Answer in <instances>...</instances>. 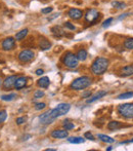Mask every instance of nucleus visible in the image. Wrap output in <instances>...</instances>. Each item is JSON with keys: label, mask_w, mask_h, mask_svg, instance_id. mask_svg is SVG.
<instances>
[{"label": "nucleus", "mask_w": 133, "mask_h": 151, "mask_svg": "<svg viewBox=\"0 0 133 151\" xmlns=\"http://www.w3.org/2000/svg\"><path fill=\"white\" fill-rule=\"evenodd\" d=\"M55 109L58 110L60 116H63V115H66L68 112L70 111V109H71V105H70L69 103H60L56 106Z\"/></svg>", "instance_id": "9b49d317"}, {"label": "nucleus", "mask_w": 133, "mask_h": 151, "mask_svg": "<svg viewBox=\"0 0 133 151\" xmlns=\"http://www.w3.org/2000/svg\"><path fill=\"white\" fill-rule=\"evenodd\" d=\"M110 65V61L107 58H103V57H98L95 60L93 61L91 65V72L94 75H102L105 71L107 70Z\"/></svg>", "instance_id": "f257e3e1"}, {"label": "nucleus", "mask_w": 133, "mask_h": 151, "mask_svg": "<svg viewBox=\"0 0 133 151\" xmlns=\"http://www.w3.org/2000/svg\"><path fill=\"white\" fill-rule=\"evenodd\" d=\"M49 84H50V79L47 76H43V77L39 78V79L37 80V86H39V88H47L48 86H49Z\"/></svg>", "instance_id": "f3484780"}, {"label": "nucleus", "mask_w": 133, "mask_h": 151, "mask_svg": "<svg viewBox=\"0 0 133 151\" xmlns=\"http://www.w3.org/2000/svg\"><path fill=\"white\" fill-rule=\"evenodd\" d=\"M62 62L67 68H70V69H75L79 65V60L77 56L72 52H67L63 57Z\"/></svg>", "instance_id": "7ed1b4c3"}, {"label": "nucleus", "mask_w": 133, "mask_h": 151, "mask_svg": "<svg viewBox=\"0 0 133 151\" xmlns=\"http://www.w3.org/2000/svg\"><path fill=\"white\" fill-rule=\"evenodd\" d=\"M51 137L54 139H66L69 137L67 129H54L51 132Z\"/></svg>", "instance_id": "9d476101"}, {"label": "nucleus", "mask_w": 133, "mask_h": 151, "mask_svg": "<svg viewBox=\"0 0 133 151\" xmlns=\"http://www.w3.org/2000/svg\"><path fill=\"white\" fill-rule=\"evenodd\" d=\"M64 26H65V28H67V29H69V30H72V31H74V30H76V27L74 26L72 23H70V22H66L64 24Z\"/></svg>", "instance_id": "473e14b6"}, {"label": "nucleus", "mask_w": 133, "mask_h": 151, "mask_svg": "<svg viewBox=\"0 0 133 151\" xmlns=\"http://www.w3.org/2000/svg\"><path fill=\"white\" fill-rule=\"evenodd\" d=\"M68 16L72 19V20H80V19L83 17V12L79 8H71L68 12Z\"/></svg>", "instance_id": "6e6552de"}, {"label": "nucleus", "mask_w": 133, "mask_h": 151, "mask_svg": "<svg viewBox=\"0 0 133 151\" xmlns=\"http://www.w3.org/2000/svg\"><path fill=\"white\" fill-rule=\"evenodd\" d=\"M44 95H45V93H44L43 91L38 90L34 93V98H35V99H40V98H43Z\"/></svg>", "instance_id": "cd10ccee"}, {"label": "nucleus", "mask_w": 133, "mask_h": 151, "mask_svg": "<svg viewBox=\"0 0 133 151\" xmlns=\"http://www.w3.org/2000/svg\"><path fill=\"white\" fill-rule=\"evenodd\" d=\"M130 141V143H133V139H131V140H129Z\"/></svg>", "instance_id": "c03bdc74"}, {"label": "nucleus", "mask_w": 133, "mask_h": 151, "mask_svg": "<svg viewBox=\"0 0 133 151\" xmlns=\"http://www.w3.org/2000/svg\"><path fill=\"white\" fill-rule=\"evenodd\" d=\"M92 80L89 76H80V77L76 78L72 81L70 84V88L74 91H82L85 88H89L91 84Z\"/></svg>", "instance_id": "f03ea898"}, {"label": "nucleus", "mask_w": 133, "mask_h": 151, "mask_svg": "<svg viewBox=\"0 0 133 151\" xmlns=\"http://www.w3.org/2000/svg\"><path fill=\"white\" fill-rule=\"evenodd\" d=\"M28 29H23V30H21L20 32H18V33L16 34V40H18V41H21V40L25 39V37H26L27 35H28Z\"/></svg>", "instance_id": "412c9836"}, {"label": "nucleus", "mask_w": 133, "mask_h": 151, "mask_svg": "<svg viewBox=\"0 0 133 151\" xmlns=\"http://www.w3.org/2000/svg\"><path fill=\"white\" fill-rule=\"evenodd\" d=\"M2 86V80L0 79V86Z\"/></svg>", "instance_id": "37998d69"}, {"label": "nucleus", "mask_w": 133, "mask_h": 151, "mask_svg": "<svg viewBox=\"0 0 133 151\" xmlns=\"http://www.w3.org/2000/svg\"><path fill=\"white\" fill-rule=\"evenodd\" d=\"M39 120L42 124H50V123L53 122L54 119L51 117V115H50V110H48L45 113L41 114V115L39 116Z\"/></svg>", "instance_id": "f8f14e48"}, {"label": "nucleus", "mask_w": 133, "mask_h": 151, "mask_svg": "<svg viewBox=\"0 0 133 151\" xmlns=\"http://www.w3.org/2000/svg\"><path fill=\"white\" fill-rule=\"evenodd\" d=\"M60 12H58V14H52V17H49V18H48V21H52L53 20V19H56V18H58V17H60Z\"/></svg>", "instance_id": "58836bf2"}, {"label": "nucleus", "mask_w": 133, "mask_h": 151, "mask_svg": "<svg viewBox=\"0 0 133 151\" xmlns=\"http://www.w3.org/2000/svg\"><path fill=\"white\" fill-rule=\"evenodd\" d=\"M26 121H27V118L26 117H18V118H16V124L21 125V124H24V123L26 122Z\"/></svg>", "instance_id": "e433bc0d"}, {"label": "nucleus", "mask_w": 133, "mask_h": 151, "mask_svg": "<svg viewBox=\"0 0 133 151\" xmlns=\"http://www.w3.org/2000/svg\"><path fill=\"white\" fill-rule=\"evenodd\" d=\"M45 107H46L45 103H37V104H35V106H34L35 110H38V111H40V110H43Z\"/></svg>", "instance_id": "7c9ffc66"}, {"label": "nucleus", "mask_w": 133, "mask_h": 151, "mask_svg": "<svg viewBox=\"0 0 133 151\" xmlns=\"http://www.w3.org/2000/svg\"><path fill=\"white\" fill-rule=\"evenodd\" d=\"M46 151H56V149H52V148H47Z\"/></svg>", "instance_id": "a19ab883"}, {"label": "nucleus", "mask_w": 133, "mask_h": 151, "mask_svg": "<svg viewBox=\"0 0 133 151\" xmlns=\"http://www.w3.org/2000/svg\"><path fill=\"white\" fill-rule=\"evenodd\" d=\"M97 138L100 140V141L105 142V143L112 144V143H114V142H115V139H113L112 137H109V136H107V135H103V134H98Z\"/></svg>", "instance_id": "aec40b11"}, {"label": "nucleus", "mask_w": 133, "mask_h": 151, "mask_svg": "<svg viewBox=\"0 0 133 151\" xmlns=\"http://www.w3.org/2000/svg\"><path fill=\"white\" fill-rule=\"evenodd\" d=\"M107 151H111V150H113V147H112V146H110V147H107Z\"/></svg>", "instance_id": "79ce46f5"}, {"label": "nucleus", "mask_w": 133, "mask_h": 151, "mask_svg": "<svg viewBox=\"0 0 133 151\" xmlns=\"http://www.w3.org/2000/svg\"><path fill=\"white\" fill-rule=\"evenodd\" d=\"M130 14V12H125V14H121V16L119 17V18H118V20H123V19H125V18H127L128 16H129Z\"/></svg>", "instance_id": "4c0bfd02"}, {"label": "nucleus", "mask_w": 133, "mask_h": 151, "mask_svg": "<svg viewBox=\"0 0 133 151\" xmlns=\"http://www.w3.org/2000/svg\"><path fill=\"white\" fill-rule=\"evenodd\" d=\"M36 74H37L38 76H41L42 74L44 73V71H43V69H37L36 70V72H35Z\"/></svg>", "instance_id": "ea45409f"}, {"label": "nucleus", "mask_w": 133, "mask_h": 151, "mask_svg": "<svg viewBox=\"0 0 133 151\" xmlns=\"http://www.w3.org/2000/svg\"><path fill=\"white\" fill-rule=\"evenodd\" d=\"M39 47L41 50H47L51 47V42L45 37H41L39 40Z\"/></svg>", "instance_id": "dca6fc26"}, {"label": "nucleus", "mask_w": 133, "mask_h": 151, "mask_svg": "<svg viewBox=\"0 0 133 151\" xmlns=\"http://www.w3.org/2000/svg\"><path fill=\"white\" fill-rule=\"evenodd\" d=\"M84 138H85V139H88V140H91V141H94V140H95L94 136L92 135L90 132H86V133L84 134Z\"/></svg>", "instance_id": "72a5a7b5"}, {"label": "nucleus", "mask_w": 133, "mask_h": 151, "mask_svg": "<svg viewBox=\"0 0 133 151\" xmlns=\"http://www.w3.org/2000/svg\"><path fill=\"white\" fill-rule=\"evenodd\" d=\"M6 117H7V112H6L5 110H1V111H0V123L4 122Z\"/></svg>", "instance_id": "c85d7f7f"}, {"label": "nucleus", "mask_w": 133, "mask_h": 151, "mask_svg": "<svg viewBox=\"0 0 133 151\" xmlns=\"http://www.w3.org/2000/svg\"><path fill=\"white\" fill-rule=\"evenodd\" d=\"M124 46H125L126 50H133V38H127V39L124 41Z\"/></svg>", "instance_id": "393cba45"}, {"label": "nucleus", "mask_w": 133, "mask_h": 151, "mask_svg": "<svg viewBox=\"0 0 133 151\" xmlns=\"http://www.w3.org/2000/svg\"><path fill=\"white\" fill-rule=\"evenodd\" d=\"M68 142L72 144H82L85 142V139L82 137H68Z\"/></svg>", "instance_id": "6ab92c4d"}, {"label": "nucleus", "mask_w": 133, "mask_h": 151, "mask_svg": "<svg viewBox=\"0 0 133 151\" xmlns=\"http://www.w3.org/2000/svg\"><path fill=\"white\" fill-rule=\"evenodd\" d=\"M16 78H18V76H16V75H11V76L6 77L5 80L3 81V88L4 90H10L11 88H14V83H16Z\"/></svg>", "instance_id": "1a4fd4ad"}, {"label": "nucleus", "mask_w": 133, "mask_h": 151, "mask_svg": "<svg viewBox=\"0 0 133 151\" xmlns=\"http://www.w3.org/2000/svg\"><path fill=\"white\" fill-rule=\"evenodd\" d=\"M52 10H53V7L49 6V7H46V8H43V9H41V12L43 14H50Z\"/></svg>", "instance_id": "c9c22d12"}, {"label": "nucleus", "mask_w": 133, "mask_h": 151, "mask_svg": "<svg viewBox=\"0 0 133 151\" xmlns=\"http://www.w3.org/2000/svg\"><path fill=\"white\" fill-rule=\"evenodd\" d=\"M107 93V91H97V93H96L94 96H91V97L88 98V99L86 100V103L90 104V103H93V102H95V101H98L100 99H101V98L105 97Z\"/></svg>", "instance_id": "ddd939ff"}, {"label": "nucleus", "mask_w": 133, "mask_h": 151, "mask_svg": "<svg viewBox=\"0 0 133 151\" xmlns=\"http://www.w3.org/2000/svg\"><path fill=\"white\" fill-rule=\"evenodd\" d=\"M26 84H27V77H25V76H20V77L16 78V83H14V88H16V90L20 91V90H22L23 88H25Z\"/></svg>", "instance_id": "4468645a"}, {"label": "nucleus", "mask_w": 133, "mask_h": 151, "mask_svg": "<svg viewBox=\"0 0 133 151\" xmlns=\"http://www.w3.org/2000/svg\"><path fill=\"white\" fill-rule=\"evenodd\" d=\"M77 58H78V60L79 61H81V62H84L87 59V57H88V54H87V52H86L85 50H78V52H77Z\"/></svg>", "instance_id": "4be33fe9"}, {"label": "nucleus", "mask_w": 133, "mask_h": 151, "mask_svg": "<svg viewBox=\"0 0 133 151\" xmlns=\"http://www.w3.org/2000/svg\"><path fill=\"white\" fill-rule=\"evenodd\" d=\"M16 98V93H9V95H3L1 96V100L5 102H10Z\"/></svg>", "instance_id": "b1692460"}, {"label": "nucleus", "mask_w": 133, "mask_h": 151, "mask_svg": "<svg viewBox=\"0 0 133 151\" xmlns=\"http://www.w3.org/2000/svg\"><path fill=\"white\" fill-rule=\"evenodd\" d=\"M120 73H121V76H123V77H128V76L133 75V64L124 66L121 69V71H120Z\"/></svg>", "instance_id": "2eb2a0df"}, {"label": "nucleus", "mask_w": 133, "mask_h": 151, "mask_svg": "<svg viewBox=\"0 0 133 151\" xmlns=\"http://www.w3.org/2000/svg\"><path fill=\"white\" fill-rule=\"evenodd\" d=\"M51 32L55 36H58V37H60V36H63L65 34L64 33V30H63V29L60 28V26H54V27H52V28H51Z\"/></svg>", "instance_id": "5701e85b"}, {"label": "nucleus", "mask_w": 133, "mask_h": 151, "mask_svg": "<svg viewBox=\"0 0 133 151\" xmlns=\"http://www.w3.org/2000/svg\"><path fill=\"white\" fill-rule=\"evenodd\" d=\"M74 127H75L74 123L68 122V121H65V123H64V129H67V131H70V129H73Z\"/></svg>", "instance_id": "c756f323"}, {"label": "nucleus", "mask_w": 133, "mask_h": 151, "mask_svg": "<svg viewBox=\"0 0 133 151\" xmlns=\"http://www.w3.org/2000/svg\"><path fill=\"white\" fill-rule=\"evenodd\" d=\"M112 6L113 7H116L118 9H122V8L126 7V4L124 2H120V1H113L112 2Z\"/></svg>", "instance_id": "bb28decb"}, {"label": "nucleus", "mask_w": 133, "mask_h": 151, "mask_svg": "<svg viewBox=\"0 0 133 151\" xmlns=\"http://www.w3.org/2000/svg\"><path fill=\"white\" fill-rule=\"evenodd\" d=\"M132 97H133V91H126V93H123L118 96V99L125 100V99H130V98H132Z\"/></svg>", "instance_id": "a878e982"}, {"label": "nucleus", "mask_w": 133, "mask_h": 151, "mask_svg": "<svg viewBox=\"0 0 133 151\" xmlns=\"http://www.w3.org/2000/svg\"><path fill=\"white\" fill-rule=\"evenodd\" d=\"M113 20L114 19L113 18H109V19H107V20L103 22V24H102V28H107V27H110L111 26V24H112V22H113Z\"/></svg>", "instance_id": "2f4dec72"}, {"label": "nucleus", "mask_w": 133, "mask_h": 151, "mask_svg": "<svg viewBox=\"0 0 133 151\" xmlns=\"http://www.w3.org/2000/svg\"><path fill=\"white\" fill-rule=\"evenodd\" d=\"M121 127H123V124H122V122H120V121L113 120L107 123V129H111V131H116V129H121Z\"/></svg>", "instance_id": "a211bd4d"}, {"label": "nucleus", "mask_w": 133, "mask_h": 151, "mask_svg": "<svg viewBox=\"0 0 133 151\" xmlns=\"http://www.w3.org/2000/svg\"><path fill=\"white\" fill-rule=\"evenodd\" d=\"M118 114L126 119L133 118V103H125L118 106Z\"/></svg>", "instance_id": "20e7f679"}, {"label": "nucleus", "mask_w": 133, "mask_h": 151, "mask_svg": "<svg viewBox=\"0 0 133 151\" xmlns=\"http://www.w3.org/2000/svg\"><path fill=\"white\" fill-rule=\"evenodd\" d=\"M35 57V54H34L33 50H24L18 54V60L23 63H28V62L32 61Z\"/></svg>", "instance_id": "423d86ee"}, {"label": "nucleus", "mask_w": 133, "mask_h": 151, "mask_svg": "<svg viewBox=\"0 0 133 151\" xmlns=\"http://www.w3.org/2000/svg\"><path fill=\"white\" fill-rule=\"evenodd\" d=\"M91 96H92L91 91H85L82 93V98H84V99H88V98L91 97Z\"/></svg>", "instance_id": "f704fd0d"}, {"label": "nucleus", "mask_w": 133, "mask_h": 151, "mask_svg": "<svg viewBox=\"0 0 133 151\" xmlns=\"http://www.w3.org/2000/svg\"><path fill=\"white\" fill-rule=\"evenodd\" d=\"M16 46V38L7 37L2 42V50H11Z\"/></svg>", "instance_id": "0eeeda50"}, {"label": "nucleus", "mask_w": 133, "mask_h": 151, "mask_svg": "<svg viewBox=\"0 0 133 151\" xmlns=\"http://www.w3.org/2000/svg\"><path fill=\"white\" fill-rule=\"evenodd\" d=\"M100 18V14L94 8H91V9H88L87 12L85 14V20L86 22L90 23V25H94Z\"/></svg>", "instance_id": "39448f33"}]
</instances>
